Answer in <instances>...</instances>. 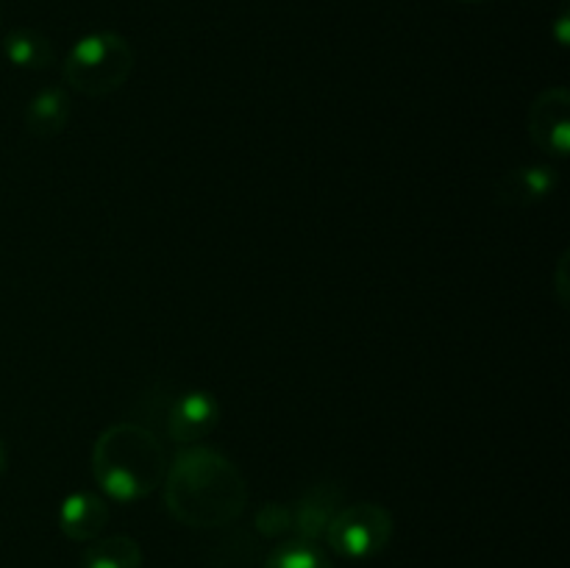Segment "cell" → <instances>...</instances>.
Here are the masks:
<instances>
[{
    "instance_id": "obj_1",
    "label": "cell",
    "mask_w": 570,
    "mask_h": 568,
    "mask_svg": "<svg viewBox=\"0 0 570 568\" xmlns=\"http://www.w3.org/2000/svg\"><path fill=\"white\" fill-rule=\"evenodd\" d=\"M165 505L176 521L193 529H217L243 516L248 484L228 457L215 449H189L165 473Z\"/></svg>"
},
{
    "instance_id": "obj_2",
    "label": "cell",
    "mask_w": 570,
    "mask_h": 568,
    "mask_svg": "<svg viewBox=\"0 0 570 568\" xmlns=\"http://www.w3.org/2000/svg\"><path fill=\"white\" fill-rule=\"evenodd\" d=\"M92 473L111 499L137 501L165 482L167 457L154 432L139 423H115L95 443Z\"/></svg>"
},
{
    "instance_id": "obj_3",
    "label": "cell",
    "mask_w": 570,
    "mask_h": 568,
    "mask_svg": "<svg viewBox=\"0 0 570 568\" xmlns=\"http://www.w3.org/2000/svg\"><path fill=\"white\" fill-rule=\"evenodd\" d=\"M134 70V50L120 33H87L65 59V81L87 98L117 92Z\"/></svg>"
},
{
    "instance_id": "obj_4",
    "label": "cell",
    "mask_w": 570,
    "mask_h": 568,
    "mask_svg": "<svg viewBox=\"0 0 570 568\" xmlns=\"http://www.w3.org/2000/svg\"><path fill=\"white\" fill-rule=\"evenodd\" d=\"M323 538L334 555L348 557V560H367L387 549L393 538V516L382 505L356 501L334 512Z\"/></svg>"
},
{
    "instance_id": "obj_5",
    "label": "cell",
    "mask_w": 570,
    "mask_h": 568,
    "mask_svg": "<svg viewBox=\"0 0 570 568\" xmlns=\"http://www.w3.org/2000/svg\"><path fill=\"white\" fill-rule=\"evenodd\" d=\"M529 137L540 150L551 156H568L570 148V92L551 87L534 98L527 115Z\"/></svg>"
},
{
    "instance_id": "obj_6",
    "label": "cell",
    "mask_w": 570,
    "mask_h": 568,
    "mask_svg": "<svg viewBox=\"0 0 570 568\" xmlns=\"http://www.w3.org/2000/svg\"><path fill=\"white\" fill-rule=\"evenodd\" d=\"M217 401L215 395L204 393V390H193L184 393L176 404L170 407V418H167V432L181 443H193V440L206 438L212 429L217 427Z\"/></svg>"
},
{
    "instance_id": "obj_7",
    "label": "cell",
    "mask_w": 570,
    "mask_h": 568,
    "mask_svg": "<svg viewBox=\"0 0 570 568\" xmlns=\"http://www.w3.org/2000/svg\"><path fill=\"white\" fill-rule=\"evenodd\" d=\"M337 510H340V488H334V484H317V488L306 490V493L298 499V505L289 510V516H293L289 529L295 532V538L317 543V540L326 535L328 521H332Z\"/></svg>"
},
{
    "instance_id": "obj_8",
    "label": "cell",
    "mask_w": 570,
    "mask_h": 568,
    "mask_svg": "<svg viewBox=\"0 0 570 568\" xmlns=\"http://www.w3.org/2000/svg\"><path fill=\"white\" fill-rule=\"evenodd\" d=\"M109 523V507L95 493H70L59 507V527L70 540H95Z\"/></svg>"
},
{
    "instance_id": "obj_9",
    "label": "cell",
    "mask_w": 570,
    "mask_h": 568,
    "mask_svg": "<svg viewBox=\"0 0 570 568\" xmlns=\"http://www.w3.org/2000/svg\"><path fill=\"white\" fill-rule=\"evenodd\" d=\"M557 187V170L546 165H532V167H518L510 170L499 182V200L510 206H532L540 204L546 195L554 193Z\"/></svg>"
},
{
    "instance_id": "obj_10",
    "label": "cell",
    "mask_w": 570,
    "mask_h": 568,
    "mask_svg": "<svg viewBox=\"0 0 570 568\" xmlns=\"http://www.w3.org/2000/svg\"><path fill=\"white\" fill-rule=\"evenodd\" d=\"M67 120H70V98L65 89H42L39 95H33L26 109L28 131L39 139L65 131Z\"/></svg>"
},
{
    "instance_id": "obj_11",
    "label": "cell",
    "mask_w": 570,
    "mask_h": 568,
    "mask_svg": "<svg viewBox=\"0 0 570 568\" xmlns=\"http://www.w3.org/2000/svg\"><path fill=\"white\" fill-rule=\"evenodd\" d=\"M81 568H142V549L128 535H109L83 551Z\"/></svg>"
},
{
    "instance_id": "obj_12",
    "label": "cell",
    "mask_w": 570,
    "mask_h": 568,
    "mask_svg": "<svg viewBox=\"0 0 570 568\" xmlns=\"http://www.w3.org/2000/svg\"><path fill=\"white\" fill-rule=\"evenodd\" d=\"M6 59L22 70H45L53 61V45L45 33L31 31V28H17L3 39Z\"/></svg>"
},
{
    "instance_id": "obj_13",
    "label": "cell",
    "mask_w": 570,
    "mask_h": 568,
    "mask_svg": "<svg viewBox=\"0 0 570 568\" xmlns=\"http://www.w3.org/2000/svg\"><path fill=\"white\" fill-rule=\"evenodd\" d=\"M262 568H332L328 557L323 555V549L312 540H284L282 546L267 555L265 566Z\"/></svg>"
},
{
    "instance_id": "obj_14",
    "label": "cell",
    "mask_w": 570,
    "mask_h": 568,
    "mask_svg": "<svg viewBox=\"0 0 570 568\" xmlns=\"http://www.w3.org/2000/svg\"><path fill=\"white\" fill-rule=\"evenodd\" d=\"M289 523H293L289 507H282V505H265L259 510V516H256V527H259V532L267 535V538L287 532Z\"/></svg>"
},
{
    "instance_id": "obj_15",
    "label": "cell",
    "mask_w": 570,
    "mask_h": 568,
    "mask_svg": "<svg viewBox=\"0 0 570 568\" xmlns=\"http://www.w3.org/2000/svg\"><path fill=\"white\" fill-rule=\"evenodd\" d=\"M6 460H9V454H6V443L3 438H0V473L6 471Z\"/></svg>"
},
{
    "instance_id": "obj_16",
    "label": "cell",
    "mask_w": 570,
    "mask_h": 568,
    "mask_svg": "<svg viewBox=\"0 0 570 568\" xmlns=\"http://www.w3.org/2000/svg\"><path fill=\"white\" fill-rule=\"evenodd\" d=\"M465 3H482V0H465Z\"/></svg>"
}]
</instances>
